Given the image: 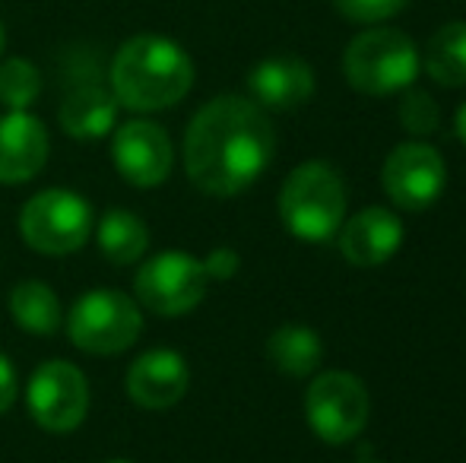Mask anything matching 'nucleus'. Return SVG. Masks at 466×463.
<instances>
[{
	"label": "nucleus",
	"instance_id": "1",
	"mask_svg": "<svg viewBox=\"0 0 466 463\" xmlns=\"http://www.w3.org/2000/svg\"><path fill=\"white\" fill-rule=\"evenodd\" d=\"M277 153V130L254 99L216 96L187 124L185 172L213 197L248 191Z\"/></svg>",
	"mask_w": 466,
	"mask_h": 463
},
{
	"label": "nucleus",
	"instance_id": "2",
	"mask_svg": "<svg viewBox=\"0 0 466 463\" xmlns=\"http://www.w3.org/2000/svg\"><path fill=\"white\" fill-rule=\"evenodd\" d=\"M117 106L130 112H162L178 106L194 86V61L166 35H134L117 48L108 70Z\"/></svg>",
	"mask_w": 466,
	"mask_h": 463
},
{
	"label": "nucleus",
	"instance_id": "3",
	"mask_svg": "<svg viewBox=\"0 0 466 463\" xmlns=\"http://www.w3.org/2000/svg\"><path fill=\"white\" fill-rule=\"evenodd\" d=\"M346 185L327 162H305L289 172L279 191V216L301 241H330L346 223Z\"/></svg>",
	"mask_w": 466,
	"mask_h": 463
},
{
	"label": "nucleus",
	"instance_id": "4",
	"mask_svg": "<svg viewBox=\"0 0 466 463\" xmlns=\"http://www.w3.org/2000/svg\"><path fill=\"white\" fill-rule=\"evenodd\" d=\"M422 57L406 32L400 29H365L343 51V74L356 93L393 96L416 83Z\"/></svg>",
	"mask_w": 466,
	"mask_h": 463
},
{
	"label": "nucleus",
	"instance_id": "5",
	"mask_svg": "<svg viewBox=\"0 0 466 463\" xmlns=\"http://www.w3.org/2000/svg\"><path fill=\"white\" fill-rule=\"evenodd\" d=\"M96 229L93 204L67 187L32 194L19 210V235L38 254L67 257L80 251Z\"/></svg>",
	"mask_w": 466,
	"mask_h": 463
},
{
	"label": "nucleus",
	"instance_id": "6",
	"mask_svg": "<svg viewBox=\"0 0 466 463\" xmlns=\"http://www.w3.org/2000/svg\"><path fill=\"white\" fill-rule=\"evenodd\" d=\"M143 334V311L121 289H89L67 311V337L89 356H117Z\"/></svg>",
	"mask_w": 466,
	"mask_h": 463
},
{
	"label": "nucleus",
	"instance_id": "7",
	"mask_svg": "<svg viewBox=\"0 0 466 463\" xmlns=\"http://www.w3.org/2000/svg\"><path fill=\"white\" fill-rule=\"evenodd\" d=\"M207 286L209 277L203 260L185 251H162L140 264L134 277V296L153 315L181 317L203 302Z\"/></svg>",
	"mask_w": 466,
	"mask_h": 463
},
{
	"label": "nucleus",
	"instance_id": "8",
	"mask_svg": "<svg viewBox=\"0 0 466 463\" xmlns=\"http://www.w3.org/2000/svg\"><path fill=\"white\" fill-rule=\"evenodd\" d=\"M29 416L45 432L67 435L83 426L89 413V381L67 358H48L29 375L25 388Z\"/></svg>",
	"mask_w": 466,
	"mask_h": 463
},
{
	"label": "nucleus",
	"instance_id": "9",
	"mask_svg": "<svg viewBox=\"0 0 466 463\" xmlns=\"http://www.w3.org/2000/svg\"><path fill=\"white\" fill-rule=\"evenodd\" d=\"M305 413L314 435L327 445H346L369 426L371 400L365 384L350 371H324L305 394Z\"/></svg>",
	"mask_w": 466,
	"mask_h": 463
},
{
	"label": "nucleus",
	"instance_id": "10",
	"mask_svg": "<svg viewBox=\"0 0 466 463\" xmlns=\"http://www.w3.org/2000/svg\"><path fill=\"white\" fill-rule=\"evenodd\" d=\"M111 159L121 178L134 187H159L172 175L175 146L162 124L134 117L121 124L111 136Z\"/></svg>",
	"mask_w": 466,
	"mask_h": 463
},
{
	"label": "nucleus",
	"instance_id": "11",
	"mask_svg": "<svg viewBox=\"0 0 466 463\" xmlns=\"http://www.w3.org/2000/svg\"><path fill=\"white\" fill-rule=\"evenodd\" d=\"M448 168L429 143H400L384 162V191L400 210L419 213L431 206L444 191Z\"/></svg>",
	"mask_w": 466,
	"mask_h": 463
},
{
	"label": "nucleus",
	"instance_id": "12",
	"mask_svg": "<svg viewBox=\"0 0 466 463\" xmlns=\"http://www.w3.org/2000/svg\"><path fill=\"white\" fill-rule=\"evenodd\" d=\"M190 371L175 349H149L130 362L124 390L140 409H172L187 394Z\"/></svg>",
	"mask_w": 466,
	"mask_h": 463
},
{
	"label": "nucleus",
	"instance_id": "13",
	"mask_svg": "<svg viewBox=\"0 0 466 463\" xmlns=\"http://www.w3.org/2000/svg\"><path fill=\"white\" fill-rule=\"evenodd\" d=\"M51 153L48 127L29 112L0 115V185H23L45 168Z\"/></svg>",
	"mask_w": 466,
	"mask_h": 463
},
{
	"label": "nucleus",
	"instance_id": "14",
	"mask_svg": "<svg viewBox=\"0 0 466 463\" xmlns=\"http://www.w3.org/2000/svg\"><path fill=\"white\" fill-rule=\"evenodd\" d=\"M117 108L121 106H117L111 86H105L96 76H80L64 93L61 108H57V121H61V130L67 136L93 143L115 130Z\"/></svg>",
	"mask_w": 466,
	"mask_h": 463
},
{
	"label": "nucleus",
	"instance_id": "15",
	"mask_svg": "<svg viewBox=\"0 0 466 463\" xmlns=\"http://www.w3.org/2000/svg\"><path fill=\"white\" fill-rule=\"evenodd\" d=\"M403 245V223L387 206H369L339 226V251L356 267H380Z\"/></svg>",
	"mask_w": 466,
	"mask_h": 463
},
{
	"label": "nucleus",
	"instance_id": "16",
	"mask_svg": "<svg viewBox=\"0 0 466 463\" xmlns=\"http://www.w3.org/2000/svg\"><path fill=\"white\" fill-rule=\"evenodd\" d=\"M248 89L264 112H292L314 96V70L295 55L267 57L248 74Z\"/></svg>",
	"mask_w": 466,
	"mask_h": 463
},
{
	"label": "nucleus",
	"instance_id": "17",
	"mask_svg": "<svg viewBox=\"0 0 466 463\" xmlns=\"http://www.w3.org/2000/svg\"><path fill=\"white\" fill-rule=\"evenodd\" d=\"M96 245H98V254H102L108 264H115V267L140 264L149 247V229L137 213L115 206V210H108L96 223Z\"/></svg>",
	"mask_w": 466,
	"mask_h": 463
},
{
	"label": "nucleus",
	"instance_id": "18",
	"mask_svg": "<svg viewBox=\"0 0 466 463\" xmlns=\"http://www.w3.org/2000/svg\"><path fill=\"white\" fill-rule=\"evenodd\" d=\"M10 315L16 321L19 330L35 337H51L57 334L64 321L61 302H57L55 289L42 279H23L13 286L10 292Z\"/></svg>",
	"mask_w": 466,
	"mask_h": 463
},
{
	"label": "nucleus",
	"instance_id": "19",
	"mask_svg": "<svg viewBox=\"0 0 466 463\" xmlns=\"http://www.w3.org/2000/svg\"><path fill=\"white\" fill-rule=\"evenodd\" d=\"M422 67L438 86H466V23H448L429 38L422 51Z\"/></svg>",
	"mask_w": 466,
	"mask_h": 463
},
{
	"label": "nucleus",
	"instance_id": "20",
	"mask_svg": "<svg viewBox=\"0 0 466 463\" xmlns=\"http://www.w3.org/2000/svg\"><path fill=\"white\" fill-rule=\"evenodd\" d=\"M267 356L277 365L282 375H311L324 358V343L311 327H299V324H286V327L273 330L267 340Z\"/></svg>",
	"mask_w": 466,
	"mask_h": 463
},
{
	"label": "nucleus",
	"instance_id": "21",
	"mask_svg": "<svg viewBox=\"0 0 466 463\" xmlns=\"http://www.w3.org/2000/svg\"><path fill=\"white\" fill-rule=\"evenodd\" d=\"M42 70L25 57H6L0 61V106L10 112H29L42 96Z\"/></svg>",
	"mask_w": 466,
	"mask_h": 463
},
{
	"label": "nucleus",
	"instance_id": "22",
	"mask_svg": "<svg viewBox=\"0 0 466 463\" xmlns=\"http://www.w3.org/2000/svg\"><path fill=\"white\" fill-rule=\"evenodd\" d=\"M400 121L410 130L412 136H429L438 130V121H441V112H438L435 99L429 93H419V89H410L400 102Z\"/></svg>",
	"mask_w": 466,
	"mask_h": 463
},
{
	"label": "nucleus",
	"instance_id": "23",
	"mask_svg": "<svg viewBox=\"0 0 466 463\" xmlns=\"http://www.w3.org/2000/svg\"><path fill=\"white\" fill-rule=\"evenodd\" d=\"M410 0H333L339 16H346L350 23L359 25H371V23H384V19L397 16Z\"/></svg>",
	"mask_w": 466,
	"mask_h": 463
},
{
	"label": "nucleus",
	"instance_id": "24",
	"mask_svg": "<svg viewBox=\"0 0 466 463\" xmlns=\"http://www.w3.org/2000/svg\"><path fill=\"white\" fill-rule=\"evenodd\" d=\"M238 254L232 251V247H216L213 254H209L207 260H203V270H207L209 279H228L238 273Z\"/></svg>",
	"mask_w": 466,
	"mask_h": 463
},
{
	"label": "nucleus",
	"instance_id": "25",
	"mask_svg": "<svg viewBox=\"0 0 466 463\" xmlns=\"http://www.w3.org/2000/svg\"><path fill=\"white\" fill-rule=\"evenodd\" d=\"M16 394H19V377H16V368H13L10 358L0 352V416L16 403Z\"/></svg>",
	"mask_w": 466,
	"mask_h": 463
},
{
	"label": "nucleus",
	"instance_id": "26",
	"mask_svg": "<svg viewBox=\"0 0 466 463\" xmlns=\"http://www.w3.org/2000/svg\"><path fill=\"white\" fill-rule=\"evenodd\" d=\"M457 134H461V140H463V146H466V102H463L461 112H457Z\"/></svg>",
	"mask_w": 466,
	"mask_h": 463
},
{
	"label": "nucleus",
	"instance_id": "27",
	"mask_svg": "<svg viewBox=\"0 0 466 463\" xmlns=\"http://www.w3.org/2000/svg\"><path fill=\"white\" fill-rule=\"evenodd\" d=\"M4 48H6V32H4V25H0V57H4Z\"/></svg>",
	"mask_w": 466,
	"mask_h": 463
},
{
	"label": "nucleus",
	"instance_id": "28",
	"mask_svg": "<svg viewBox=\"0 0 466 463\" xmlns=\"http://www.w3.org/2000/svg\"><path fill=\"white\" fill-rule=\"evenodd\" d=\"M105 463H134V460H105Z\"/></svg>",
	"mask_w": 466,
	"mask_h": 463
},
{
	"label": "nucleus",
	"instance_id": "29",
	"mask_svg": "<svg viewBox=\"0 0 466 463\" xmlns=\"http://www.w3.org/2000/svg\"><path fill=\"white\" fill-rule=\"evenodd\" d=\"M359 463H380V460H359Z\"/></svg>",
	"mask_w": 466,
	"mask_h": 463
}]
</instances>
